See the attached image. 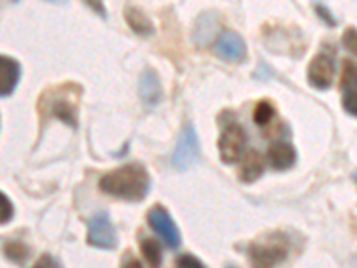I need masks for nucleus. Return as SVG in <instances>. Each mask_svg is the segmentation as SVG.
Instances as JSON below:
<instances>
[{
    "instance_id": "1",
    "label": "nucleus",
    "mask_w": 357,
    "mask_h": 268,
    "mask_svg": "<svg viewBox=\"0 0 357 268\" xmlns=\"http://www.w3.org/2000/svg\"><path fill=\"white\" fill-rule=\"evenodd\" d=\"M99 188L125 203H141L150 191V173L141 163H129L102 175Z\"/></svg>"
},
{
    "instance_id": "2",
    "label": "nucleus",
    "mask_w": 357,
    "mask_h": 268,
    "mask_svg": "<svg viewBox=\"0 0 357 268\" xmlns=\"http://www.w3.org/2000/svg\"><path fill=\"white\" fill-rule=\"evenodd\" d=\"M81 91L75 84L68 83L65 86L52 88L50 91L43 93L40 100V113L43 116H50V118H58L70 127L77 125V99L72 100L70 95Z\"/></svg>"
},
{
    "instance_id": "3",
    "label": "nucleus",
    "mask_w": 357,
    "mask_h": 268,
    "mask_svg": "<svg viewBox=\"0 0 357 268\" xmlns=\"http://www.w3.org/2000/svg\"><path fill=\"white\" fill-rule=\"evenodd\" d=\"M289 256V239L283 232H270L252 242L248 258L255 267H276Z\"/></svg>"
},
{
    "instance_id": "4",
    "label": "nucleus",
    "mask_w": 357,
    "mask_h": 268,
    "mask_svg": "<svg viewBox=\"0 0 357 268\" xmlns=\"http://www.w3.org/2000/svg\"><path fill=\"white\" fill-rule=\"evenodd\" d=\"M200 159V143H198V134L195 131L193 124H184L181 134L177 138L175 150L172 156L173 168L179 172H186L191 166H195Z\"/></svg>"
},
{
    "instance_id": "5",
    "label": "nucleus",
    "mask_w": 357,
    "mask_h": 268,
    "mask_svg": "<svg viewBox=\"0 0 357 268\" xmlns=\"http://www.w3.org/2000/svg\"><path fill=\"white\" fill-rule=\"evenodd\" d=\"M246 147V132L238 122H229L223 125L220 140H218V150L220 159L225 165H235L245 154Z\"/></svg>"
},
{
    "instance_id": "6",
    "label": "nucleus",
    "mask_w": 357,
    "mask_h": 268,
    "mask_svg": "<svg viewBox=\"0 0 357 268\" xmlns=\"http://www.w3.org/2000/svg\"><path fill=\"white\" fill-rule=\"evenodd\" d=\"M86 242L90 247L102 249V251H111L116 247V244H118L116 229L106 211H99L90 219Z\"/></svg>"
},
{
    "instance_id": "7",
    "label": "nucleus",
    "mask_w": 357,
    "mask_h": 268,
    "mask_svg": "<svg viewBox=\"0 0 357 268\" xmlns=\"http://www.w3.org/2000/svg\"><path fill=\"white\" fill-rule=\"evenodd\" d=\"M147 220L150 223V227L154 229L157 236L164 242V245L172 251H177L181 247V231L177 229L175 222H173L172 214L168 213V210L163 206H154L152 210L148 211Z\"/></svg>"
},
{
    "instance_id": "8",
    "label": "nucleus",
    "mask_w": 357,
    "mask_h": 268,
    "mask_svg": "<svg viewBox=\"0 0 357 268\" xmlns=\"http://www.w3.org/2000/svg\"><path fill=\"white\" fill-rule=\"evenodd\" d=\"M336 75V65L334 58L327 52H320L311 59L308 66V81L317 90H328L334 83Z\"/></svg>"
},
{
    "instance_id": "9",
    "label": "nucleus",
    "mask_w": 357,
    "mask_h": 268,
    "mask_svg": "<svg viewBox=\"0 0 357 268\" xmlns=\"http://www.w3.org/2000/svg\"><path fill=\"white\" fill-rule=\"evenodd\" d=\"M214 54L223 61L239 65L246 61V43L241 34L235 31H225V33H220L214 42Z\"/></svg>"
},
{
    "instance_id": "10",
    "label": "nucleus",
    "mask_w": 357,
    "mask_h": 268,
    "mask_svg": "<svg viewBox=\"0 0 357 268\" xmlns=\"http://www.w3.org/2000/svg\"><path fill=\"white\" fill-rule=\"evenodd\" d=\"M220 29H222V18H220V15L216 11H204L195 20L191 36H193V42L198 47H205L209 45L214 38L220 36Z\"/></svg>"
},
{
    "instance_id": "11",
    "label": "nucleus",
    "mask_w": 357,
    "mask_h": 268,
    "mask_svg": "<svg viewBox=\"0 0 357 268\" xmlns=\"http://www.w3.org/2000/svg\"><path fill=\"white\" fill-rule=\"evenodd\" d=\"M140 97L147 106H156L163 99V86H161V77L154 68H145L140 75L138 83Z\"/></svg>"
},
{
    "instance_id": "12",
    "label": "nucleus",
    "mask_w": 357,
    "mask_h": 268,
    "mask_svg": "<svg viewBox=\"0 0 357 268\" xmlns=\"http://www.w3.org/2000/svg\"><path fill=\"white\" fill-rule=\"evenodd\" d=\"M22 75V66L17 59L2 56L0 58V97L6 99L18 86Z\"/></svg>"
},
{
    "instance_id": "13",
    "label": "nucleus",
    "mask_w": 357,
    "mask_h": 268,
    "mask_svg": "<svg viewBox=\"0 0 357 268\" xmlns=\"http://www.w3.org/2000/svg\"><path fill=\"white\" fill-rule=\"evenodd\" d=\"M268 161L276 170H287L295 165L296 150L289 141H276L268 149Z\"/></svg>"
},
{
    "instance_id": "14",
    "label": "nucleus",
    "mask_w": 357,
    "mask_h": 268,
    "mask_svg": "<svg viewBox=\"0 0 357 268\" xmlns=\"http://www.w3.org/2000/svg\"><path fill=\"white\" fill-rule=\"evenodd\" d=\"M264 172V157L257 150H248L241 161V168H239V179L243 182H254L257 181Z\"/></svg>"
},
{
    "instance_id": "15",
    "label": "nucleus",
    "mask_w": 357,
    "mask_h": 268,
    "mask_svg": "<svg viewBox=\"0 0 357 268\" xmlns=\"http://www.w3.org/2000/svg\"><path fill=\"white\" fill-rule=\"evenodd\" d=\"M125 22H127V25L131 27L132 33H136L138 36L148 38L154 34L152 22L148 20V17L141 11V9L138 8L125 9Z\"/></svg>"
},
{
    "instance_id": "16",
    "label": "nucleus",
    "mask_w": 357,
    "mask_h": 268,
    "mask_svg": "<svg viewBox=\"0 0 357 268\" xmlns=\"http://www.w3.org/2000/svg\"><path fill=\"white\" fill-rule=\"evenodd\" d=\"M140 249L150 267H161V263H163V247L156 238H143Z\"/></svg>"
},
{
    "instance_id": "17",
    "label": "nucleus",
    "mask_w": 357,
    "mask_h": 268,
    "mask_svg": "<svg viewBox=\"0 0 357 268\" xmlns=\"http://www.w3.org/2000/svg\"><path fill=\"white\" fill-rule=\"evenodd\" d=\"M4 256L8 258L11 263H17V265H24L27 263V260L31 258V247L29 245H25L24 242H8L4 244Z\"/></svg>"
},
{
    "instance_id": "18",
    "label": "nucleus",
    "mask_w": 357,
    "mask_h": 268,
    "mask_svg": "<svg viewBox=\"0 0 357 268\" xmlns=\"http://www.w3.org/2000/svg\"><path fill=\"white\" fill-rule=\"evenodd\" d=\"M273 116H276V107H273V104L268 102V100H261V102L255 104L254 115H252L255 125L264 127V125H268L273 120Z\"/></svg>"
},
{
    "instance_id": "19",
    "label": "nucleus",
    "mask_w": 357,
    "mask_h": 268,
    "mask_svg": "<svg viewBox=\"0 0 357 268\" xmlns=\"http://www.w3.org/2000/svg\"><path fill=\"white\" fill-rule=\"evenodd\" d=\"M341 88L343 91L357 90V65L345 59L343 61V75H341Z\"/></svg>"
},
{
    "instance_id": "20",
    "label": "nucleus",
    "mask_w": 357,
    "mask_h": 268,
    "mask_svg": "<svg viewBox=\"0 0 357 268\" xmlns=\"http://www.w3.org/2000/svg\"><path fill=\"white\" fill-rule=\"evenodd\" d=\"M345 111L350 113V115L357 116V90H347L345 95H343V100H341Z\"/></svg>"
},
{
    "instance_id": "21",
    "label": "nucleus",
    "mask_w": 357,
    "mask_h": 268,
    "mask_svg": "<svg viewBox=\"0 0 357 268\" xmlns=\"http://www.w3.org/2000/svg\"><path fill=\"white\" fill-rule=\"evenodd\" d=\"M0 203H2V216H0V222H2V226H6L8 222H11L13 214H15V207H13V203L9 200V197L6 194H0Z\"/></svg>"
},
{
    "instance_id": "22",
    "label": "nucleus",
    "mask_w": 357,
    "mask_h": 268,
    "mask_svg": "<svg viewBox=\"0 0 357 268\" xmlns=\"http://www.w3.org/2000/svg\"><path fill=\"white\" fill-rule=\"evenodd\" d=\"M175 265L177 267H182V268H204V263H202L200 260H197L195 256H191V254H182V256H179L175 260Z\"/></svg>"
},
{
    "instance_id": "23",
    "label": "nucleus",
    "mask_w": 357,
    "mask_h": 268,
    "mask_svg": "<svg viewBox=\"0 0 357 268\" xmlns=\"http://www.w3.org/2000/svg\"><path fill=\"white\" fill-rule=\"evenodd\" d=\"M343 47L350 52L357 54V29H347L343 33Z\"/></svg>"
},
{
    "instance_id": "24",
    "label": "nucleus",
    "mask_w": 357,
    "mask_h": 268,
    "mask_svg": "<svg viewBox=\"0 0 357 268\" xmlns=\"http://www.w3.org/2000/svg\"><path fill=\"white\" fill-rule=\"evenodd\" d=\"M84 4L91 9L93 13H97L100 18H107L106 6H104V0H84Z\"/></svg>"
},
{
    "instance_id": "25",
    "label": "nucleus",
    "mask_w": 357,
    "mask_h": 268,
    "mask_svg": "<svg viewBox=\"0 0 357 268\" xmlns=\"http://www.w3.org/2000/svg\"><path fill=\"white\" fill-rule=\"evenodd\" d=\"M317 13H318V17H320L322 20L328 25V27H334V25H336V18L331 15V11H328L325 6H317Z\"/></svg>"
},
{
    "instance_id": "26",
    "label": "nucleus",
    "mask_w": 357,
    "mask_h": 268,
    "mask_svg": "<svg viewBox=\"0 0 357 268\" xmlns=\"http://www.w3.org/2000/svg\"><path fill=\"white\" fill-rule=\"evenodd\" d=\"M36 267H40V268L41 267H61V265H59L58 260L50 258L49 254H43V256L36 261Z\"/></svg>"
},
{
    "instance_id": "27",
    "label": "nucleus",
    "mask_w": 357,
    "mask_h": 268,
    "mask_svg": "<svg viewBox=\"0 0 357 268\" xmlns=\"http://www.w3.org/2000/svg\"><path fill=\"white\" fill-rule=\"evenodd\" d=\"M354 179H356V181H357V172H356V173H354Z\"/></svg>"
}]
</instances>
